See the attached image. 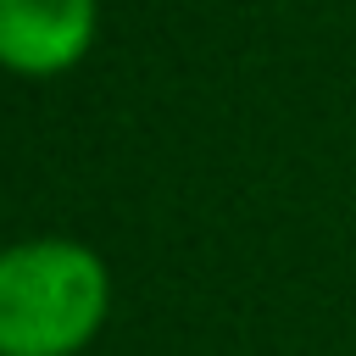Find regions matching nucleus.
I'll return each mask as SVG.
<instances>
[{
  "label": "nucleus",
  "mask_w": 356,
  "mask_h": 356,
  "mask_svg": "<svg viewBox=\"0 0 356 356\" xmlns=\"http://www.w3.org/2000/svg\"><path fill=\"white\" fill-rule=\"evenodd\" d=\"M111 312V273L78 239L0 250V356H78Z\"/></svg>",
  "instance_id": "1"
},
{
  "label": "nucleus",
  "mask_w": 356,
  "mask_h": 356,
  "mask_svg": "<svg viewBox=\"0 0 356 356\" xmlns=\"http://www.w3.org/2000/svg\"><path fill=\"white\" fill-rule=\"evenodd\" d=\"M100 0H0V67L22 78H56L95 44Z\"/></svg>",
  "instance_id": "2"
}]
</instances>
